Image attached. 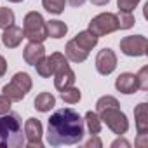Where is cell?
<instances>
[{
	"label": "cell",
	"instance_id": "29",
	"mask_svg": "<svg viewBox=\"0 0 148 148\" xmlns=\"http://www.w3.org/2000/svg\"><path fill=\"white\" fill-rule=\"evenodd\" d=\"M101 139L98 138V134H92V138L86 143V148H101Z\"/></svg>",
	"mask_w": 148,
	"mask_h": 148
},
{
	"label": "cell",
	"instance_id": "31",
	"mask_svg": "<svg viewBox=\"0 0 148 148\" xmlns=\"http://www.w3.org/2000/svg\"><path fill=\"white\" fill-rule=\"evenodd\" d=\"M119 146L129 148V146H131V143H129V141H125V139H120V138H119V139H115V141L112 143V148H119Z\"/></svg>",
	"mask_w": 148,
	"mask_h": 148
},
{
	"label": "cell",
	"instance_id": "11",
	"mask_svg": "<svg viewBox=\"0 0 148 148\" xmlns=\"http://www.w3.org/2000/svg\"><path fill=\"white\" fill-rule=\"evenodd\" d=\"M25 138L28 146L42 148V124L38 119H28L25 122Z\"/></svg>",
	"mask_w": 148,
	"mask_h": 148
},
{
	"label": "cell",
	"instance_id": "9",
	"mask_svg": "<svg viewBox=\"0 0 148 148\" xmlns=\"http://www.w3.org/2000/svg\"><path fill=\"white\" fill-rule=\"evenodd\" d=\"M117 68V56L112 49H101L96 56V70L101 75H110Z\"/></svg>",
	"mask_w": 148,
	"mask_h": 148
},
{
	"label": "cell",
	"instance_id": "3",
	"mask_svg": "<svg viewBox=\"0 0 148 148\" xmlns=\"http://www.w3.org/2000/svg\"><path fill=\"white\" fill-rule=\"evenodd\" d=\"M23 33H25V38H28L30 42H44L47 38V30H45V21L42 14L35 11L28 12L23 21Z\"/></svg>",
	"mask_w": 148,
	"mask_h": 148
},
{
	"label": "cell",
	"instance_id": "23",
	"mask_svg": "<svg viewBox=\"0 0 148 148\" xmlns=\"http://www.w3.org/2000/svg\"><path fill=\"white\" fill-rule=\"evenodd\" d=\"M117 19H119V30H129L134 26L136 19L131 12H124V11H119L117 14Z\"/></svg>",
	"mask_w": 148,
	"mask_h": 148
},
{
	"label": "cell",
	"instance_id": "14",
	"mask_svg": "<svg viewBox=\"0 0 148 148\" xmlns=\"http://www.w3.org/2000/svg\"><path fill=\"white\" fill-rule=\"evenodd\" d=\"M23 38H25L23 28H18V26H14V25L7 26V28L4 30V33H2V42H4V45H5L7 49L18 47V45L23 42Z\"/></svg>",
	"mask_w": 148,
	"mask_h": 148
},
{
	"label": "cell",
	"instance_id": "32",
	"mask_svg": "<svg viewBox=\"0 0 148 148\" xmlns=\"http://www.w3.org/2000/svg\"><path fill=\"white\" fill-rule=\"evenodd\" d=\"M5 71H7V61L4 56H0V77L5 75Z\"/></svg>",
	"mask_w": 148,
	"mask_h": 148
},
{
	"label": "cell",
	"instance_id": "30",
	"mask_svg": "<svg viewBox=\"0 0 148 148\" xmlns=\"http://www.w3.org/2000/svg\"><path fill=\"white\" fill-rule=\"evenodd\" d=\"M148 145V134H138V139H136V146L143 148Z\"/></svg>",
	"mask_w": 148,
	"mask_h": 148
},
{
	"label": "cell",
	"instance_id": "7",
	"mask_svg": "<svg viewBox=\"0 0 148 148\" xmlns=\"http://www.w3.org/2000/svg\"><path fill=\"white\" fill-rule=\"evenodd\" d=\"M146 49H148V40L143 35H129L120 40V51L125 56H131V58L145 56Z\"/></svg>",
	"mask_w": 148,
	"mask_h": 148
},
{
	"label": "cell",
	"instance_id": "13",
	"mask_svg": "<svg viewBox=\"0 0 148 148\" xmlns=\"http://www.w3.org/2000/svg\"><path fill=\"white\" fill-rule=\"evenodd\" d=\"M44 56H45V47L42 45V42H30L23 51V58L30 66H35Z\"/></svg>",
	"mask_w": 148,
	"mask_h": 148
},
{
	"label": "cell",
	"instance_id": "6",
	"mask_svg": "<svg viewBox=\"0 0 148 148\" xmlns=\"http://www.w3.org/2000/svg\"><path fill=\"white\" fill-rule=\"evenodd\" d=\"M117 30H119V19H117V14L113 12H101L96 18H92L89 23V32L94 33L98 38L110 35Z\"/></svg>",
	"mask_w": 148,
	"mask_h": 148
},
{
	"label": "cell",
	"instance_id": "25",
	"mask_svg": "<svg viewBox=\"0 0 148 148\" xmlns=\"http://www.w3.org/2000/svg\"><path fill=\"white\" fill-rule=\"evenodd\" d=\"M113 106H120L119 101H117V98H113V96H103L96 103V112H101L105 108H113Z\"/></svg>",
	"mask_w": 148,
	"mask_h": 148
},
{
	"label": "cell",
	"instance_id": "17",
	"mask_svg": "<svg viewBox=\"0 0 148 148\" xmlns=\"http://www.w3.org/2000/svg\"><path fill=\"white\" fill-rule=\"evenodd\" d=\"M56 105V98L51 94V92H40L37 98H35V108L42 113L45 112H51Z\"/></svg>",
	"mask_w": 148,
	"mask_h": 148
},
{
	"label": "cell",
	"instance_id": "18",
	"mask_svg": "<svg viewBox=\"0 0 148 148\" xmlns=\"http://www.w3.org/2000/svg\"><path fill=\"white\" fill-rule=\"evenodd\" d=\"M45 30H47V37H51V38H63L66 35V32H68V26L63 21L52 19V21L45 23Z\"/></svg>",
	"mask_w": 148,
	"mask_h": 148
},
{
	"label": "cell",
	"instance_id": "19",
	"mask_svg": "<svg viewBox=\"0 0 148 148\" xmlns=\"http://www.w3.org/2000/svg\"><path fill=\"white\" fill-rule=\"evenodd\" d=\"M82 49H86L87 52L92 49V47H96V44H98V37L94 35V33H91L89 30H86V32H80V33H77V37L73 38Z\"/></svg>",
	"mask_w": 148,
	"mask_h": 148
},
{
	"label": "cell",
	"instance_id": "15",
	"mask_svg": "<svg viewBox=\"0 0 148 148\" xmlns=\"http://www.w3.org/2000/svg\"><path fill=\"white\" fill-rule=\"evenodd\" d=\"M64 54H66V59L73 61V63H84L89 56V52L86 49H82L75 40H70L64 47Z\"/></svg>",
	"mask_w": 148,
	"mask_h": 148
},
{
	"label": "cell",
	"instance_id": "10",
	"mask_svg": "<svg viewBox=\"0 0 148 148\" xmlns=\"http://www.w3.org/2000/svg\"><path fill=\"white\" fill-rule=\"evenodd\" d=\"M63 59H66V56L61 54V52H54V54H51V56H44V58L35 64L37 73H38L40 77H44V79H49L52 73H54L56 66H58Z\"/></svg>",
	"mask_w": 148,
	"mask_h": 148
},
{
	"label": "cell",
	"instance_id": "28",
	"mask_svg": "<svg viewBox=\"0 0 148 148\" xmlns=\"http://www.w3.org/2000/svg\"><path fill=\"white\" fill-rule=\"evenodd\" d=\"M11 105H12V101H11L5 94L0 96V115L9 113V112H11Z\"/></svg>",
	"mask_w": 148,
	"mask_h": 148
},
{
	"label": "cell",
	"instance_id": "5",
	"mask_svg": "<svg viewBox=\"0 0 148 148\" xmlns=\"http://www.w3.org/2000/svg\"><path fill=\"white\" fill-rule=\"evenodd\" d=\"M101 122L106 124V127L110 131H113L115 134H125L129 129V120L125 117V113L120 112V106H113V108H105L101 112H98Z\"/></svg>",
	"mask_w": 148,
	"mask_h": 148
},
{
	"label": "cell",
	"instance_id": "35",
	"mask_svg": "<svg viewBox=\"0 0 148 148\" xmlns=\"http://www.w3.org/2000/svg\"><path fill=\"white\" fill-rule=\"evenodd\" d=\"M9 2H14V4H19V2H23V0H9Z\"/></svg>",
	"mask_w": 148,
	"mask_h": 148
},
{
	"label": "cell",
	"instance_id": "4",
	"mask_svg": "<svg viewBox=\"0 0 148 148\" xmlns=\"http://www.w3.org/2000/svg\"><path fill=\"white\" fill-rule=\"evenodd\" d=\"M32 89V79L28 73L25 71H18L16 75L12 77V80L4 86L2 92L11 99V101H21Z\"/></svg>",
	"mask_w": 148,
	"mask_h": 148
},
{
	"label": "cell",
	"instance_id": "1",
	"mask_svg": "<svg viewBox=\"0 0 148 148\" xmlns=\"http://www.w3.org/2000/svg\"><path fill=\"white\" fill-rule=\"evenodd\" d=\"M84 120L71 108H61L54 112L47 125V143L51 146L77 145L84 138Z\"/></svg>",
	"mask_w": 148,
	"mask_h": 148
},
{
	"label": "cell",
	"instance_id": "21",
	"mask_svg": "<svg viewBox=\"0 0 148 148\" xmlns=\"http://www.w3.org/2000/svg\"><path fill=\"white\" fill-rule=\"evenodd\" d=\"M80 98H82L80 91H79L77 87H73V86L61 89V99H63L64 103H68V105H75V103H79Z\"/></svg>",
	"mask_w": 148,
	"mask_h": 148
},
{
	"label": "cell",
	"instance_id": "24",
	"mask_svg": "<svg viewBox=\"0 0 148 148\" xmlns=\"http://www.w3.org/2000/svg\"><path fill=\"white\" fill-rule=\"evenodd\" d=\"M11 25H14V12L7 7H0V28L5 30Z\"/></svg>",
	"mask_w": 148,
	"mask_h": 148
},
{
	"label": "cell",
	"instance_id": "20",
	"mask_svg": "<svg viewBox=\"0 0 148 148\" xmlns=\"http://www.w3.org/2000/svg\"><path fill=\"white\" fill-rule=\"evenodd\" d=\"M84 122H86V125H87L91 134H99V131H101V119H99L98 112H87Z\"/></svg>",
	"mask_w": 148,
	"mask_h": 148
},
{
	"label": "cell",
	"instance_id": "22",
	"mask_svg": "<svg viewBox=\"0 0 148 148\" xmlns=\"http://www.w3.org/2000/svg\"><path fill=\"white\" fill-rule=\"evenodd\" d=\"M64 4L66 0H42L44 9L51 14H61L64 11Z\"/></svg>",
	"mask_w": 148,
	"mask_h": 148
},
{
	"label": "cell",
	"instance_id": "2",
	"mask_svg": "<svg viewBox=\"0 0 148 148\" xmlns=\"http://www.w3.org/2000/svg\"><path fill=\"white\" fill-rule=\"evenodd\" d=\"M25 145L23 124L18 113L0 115V148H19Z\"/></svg>",
	"mask_w": 148,
	"mask_h": 148
},
{
	"label": "cell",
	"instance_id": "27",
	"mask_svg": "<svg viewBox=\"0 0 148 148\" xmlns=\"http://www.w3.org/2000/svg\"><path fill=\"white\" fill-rule=\"evenodd\" d=\"M139 2H141V0H119L117 5H119V9L124 11V12H132Z\"/></svg>",
	"mask_w": 148,
	"mask_h": 148
},
{
	"label": "cell",
	"instance_id": "8",
	"mask_svg": "<svg viewBox=\"0 0 148 148\" xmlns=\"http://www.w3.org/2000/svg\"><path fill=\"white\" fill-rule=\"evenodd\" d=\"M52 77H54V86H56L58 91H61V89H64V87H70V86L75 84V73H73V70L70 68L68 59H63V61L56 66Z\"/></svg>",
	"mask_w": 148,
	"mask_h": 148
},
{
	"label": "cell",
	"instance_id": "34",
	"mask_svg": "<svg viewBox=\"0 0 148 148\" xmlns=\"http://www.w3.org/2000/svg\"><path fill=\"white\" fill-rule=\"evenodd\" d=\"M91 2H92L94 5H106L110 0H91Z\"/></svg>",
	"mask_w": 148,
	"mask_h": 148
},
{
	"label": "cell",
	"instance_id": "33",
	"mask_svg": "<svg viewBox=\"0 0 148 148\" xmlns=\"http://www.w3.org/2000/svg\"><path fill=\"white\" fill-rule=\"evenodd\" d=\"M68 2H70V4H71L73 7H80V5H82V4L86 2V0H68Z\"/></svg>",
	"mask_w": 148,
	"mask_h": 148
},
{
	"label": "cell",
	"instance_id": "12",
	"mask_svg": "<svg viewBox=\"0 0 148 148\" xmlns=\"http://www.w3.org/2000/svg\"><path fill=\"white\" fill-rule=\"evenodd\" d=\"M115 87L122 94H132L139 89L138 87V77L134 73H120L115 80Z\"/></svg>",
	"mask_w": 148,
	"mask_h": 148
},
{
	"label": "cell",
	"instance_id": "16",
	"mask_svg": "<svg viewBox=\"0 0 148 148\" xmlns=\"http://www.w3.org/2000/svg\"><path fill=\"white\" fill-rule=\"evenodd\" d=\"M134 119H136V129L138 134H146L148 132V105L139 103L134 110Z\"/></svg>",
	"mask_w": 148,
	"mask_h": 148
},
{
	"label": "cell",
	"instance_id": "26",
	"mask_svg": "<svg viewBox=\"0 0 148 148\" xmlns=\"http://www.w3.org/2000/svg\"><path fill=\"white\" fill-rule=\"evenodd\" d=\"M136 77H138V87L141 91H146L148 89V66H143Z\"/></svg>",
	"mask_w": 148,
	"mask_h": 148
}]
</instances>
